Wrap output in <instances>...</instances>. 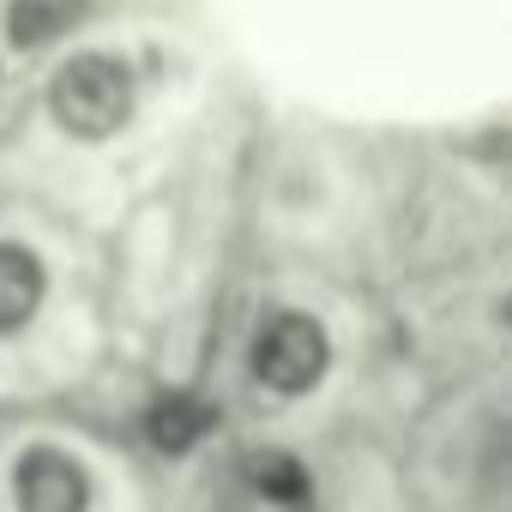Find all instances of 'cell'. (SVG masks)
<instances>
[{"label":"cell","mask_w":512,"mask_h":512,"mask_svg":"<svg viewBox=\"0 0 512 512\" xmlns=\"http://www.w3.org/2000/svg\"><path fill=\"white\" fill-rule=\"evenodd\" d=\"M133 109V73L115 55H73L49 79V115L73 139H109Z\"/></svg>","instance_id":"1"},{"label":"cell","mask_w":512,"mask_h":512,"mask_svg":"<svg viewBox=\"0 0 512 512\" xmlns=\"http://www.w3.org/2000/svg\"><path fill=\"white\" fill-rule=\"evenodd\" d=\"M332 368V344L308 314H272L253 338V374L260 386H272L278 398H302L326 380Z\"/></svg>","instance_id":"2"},{"label":"cell","mask_w":512,"mask_h":512,"mask_svg":"<svg viewBox=\"0 0 512 512\" xmlns=\"http://www.w3.org/2000/svg\"><path fill=\"white\" fill-rule=\"evenodd\" d=\"M13 506L19 512H85L91 506V482H85V470L67 452L31 446L13 464Z\"/></svg>","instance_id":"3"},{"label":"cell","mask_w":512,"mask_h":512,"mask_svg":"<svg viewBox=\"0 0 512 512\" xmlns=\"http://www.w3.org/2000/svg\"><path fill=\"white\" fill-rule=\"evenodd\" d=\"M43 290H49V272L37 253L19 241H0V332L31 326V314L43 308Z\"/></svg>","instance_id":"4"},{"label":"cell","mask_w":512,"mask_h":512,"mask_svg":"<svg viewBox=\"0 0 512 512\" xmlns=\"http://www.w3.org/2000/svg\"><path fill=\"white\" fill-rule=\"evenodd\" d=\"M211 428V404L193 398V392H175V398H157L151 416H145V434L157 452H193Z\"/></svg>","instance_id":"5"},{"label":"cell","mask_w":512,"mask_h":512,"mask_svg":"<svg viewBox=\"0 0 512 512\" xmlns=\"http://www.w3.org/2000/svg\"><path fill=\"white\" fill-rule=\"evenodd\" d=\"M247 482L260 488L272 506H284V512H308V500H314L308 470L290 452H247Z\"/></svg>","instance_id":"6"},{"label":"cell","mask_w":512,"mask_h":512,"mask_svg":"<svg viewBox=\"0 0 512 512\" xmlns=\"http://www.w3.org/2000/svg\"><path fill=\"white\" fill-rule=\"evenodd\" d=\"M73 25V0H13V43L19 49H37L49 37H61Z\"/></svg>","instance_id":"7"}]
</instances>
